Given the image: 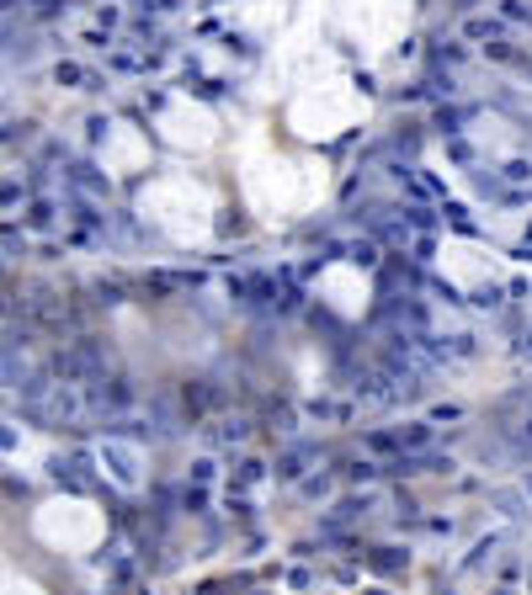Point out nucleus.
Segmentation results:
<instances>
[{"instance_id": "obj_1", "label": "nucleus", "mask_w": 532, "mask_h": 595, "mask_svg": "<svg viewBox=\"0 0 532 595\" xmlns=\"http://www.w3.org/2000/svg\"><path fill=\"white\" fill-rule=\"evenodd\" d=\"M102 462H107V473L118 478V484H123V489H139V452H133V447H118V441H107L102 447Z\"/></svg>"}, {"instance_id": "obj_2", "label": "nucleus", "mask_w": 532, "mask_h": 595, "mask_svg": "<svg viewBox=\"0 0 532 595\" xmlns=\"http://www.w3.org/2000/svg\"><path fill=\"white\" fill-rule=\"evenodd\" d=\"M490 505H495V510H506V516H527V495H516V489H495Z\"/></svg>"}, {"instance_id": "obj_3", "label": "nucleus", "mask_w": 532, "mask_h": 595, "mask_svg": "<svg viewBox=\"0 0 532 595\" xmlns=\"http://www.w3.org/2000/svg\"><path fill=\"white\" fill-rule=\"evenodd\" d=\"M309 457H314V447H293V452L282 457V462H277V478H298L304 473V462Z\"/></svg>"}, {"instance_id": "obj_4", "label": "nucleus", "mask_w": 532, "mask_h": 595, "mask_svg": "<svg viewBox=\"0 0 532 595\" xmlns=\"http://www.w3.org/2000/svg\"><path fill=\"white\" fill-rule=\"evenodd\" d=\"M351 260H357V266H378V245H373V239H357V245H351Z\"/></svg>"}, {"instance_id": "obj_5", "label": "nucleus", "mask_w": 532, "mask_h": 595, "mask_svg": "<svg viewBox=\"0 0 532 595\" xmlns=\"http://www.w3.org/2000/svg\"><path fill=\"white\" fill-rule=\"evenodd\" d=\"M431 441V425H410V431H399V447H426Z\"/></svg>"}, {"instance_id": "obj_6", "label": "nucleus", "mask_w": 532, "mask_h": 595, "mask_svg": "<svg viewBox=\"0 0 532 595\" xmlns=\"http://www.w3.org/2000/svg\"><path fill=\"white\" fill-rule=\"evenodd\" d=\"M463 117H469V112H458V106L447 112V106H442V112H436V128H442V133H458V122H463Z\"/></svg>"}, {"instance_id": "obj_7", "label": "nucleus", "mask_w": 532, "mask_h": 595, "mask_svg": "<svg viewBox=\"0 0 532 595\" xmlns=\"http://www.w3.org/2000/svg\"><path fill=\"white\" fill-rule=\"evenodd\" d=\"M469 38H500V21H469Z\"/></svg>"}, {"instance_id": "obj_8", "label": "nucleus", "mask_w": 532, "mask_h": 595, "mask_svg": "<svg viewBox=\"0 0 532 595\" xmlns=\"http://www.w3.org/2000/svg\"><path fill=\"white\" fill-rule=\"evenodd\" d=\"M261 468H266V462H256V457H245V462H240V484H256V478H261Z\"/></svg>"}, {"instance_id": "obj_9", "label": "nucleus", "mask_w": 532, "mask_h": 595, "mask_svg": "<svg viewBox=\"0 0 532 595\" xmlns=\"http://www.w3.org/2000/svg\"><path fill=\"white\" fill-rule=\"evenodd\" d=\"M527 176H532L527 159H511V165H506V181H527Z\"/></svg>"}, {"instance_id": "obj_10", "label": "nucleus", "mask_w": 532, "mask_h": 595, "mask_svg": "<svg viewBox=\"0 0 532 595\" xmlns=\"http://www.w3.org/2000/svg\"><path fill=\"white\" fill-rule=\"evenodd\" d=\"M378 569H399V558H394V548H378V558H373Z\"/></svg>"}, {"instance_id": "obj_11", "label": "nucleus", "mask_w": 532, "mask_h": 595, "mask_svg": "<svg viewBox=\"0 0 532 595\" xmlns=\"http://www.w3.org/2000/svg\"><path fill=\"white\" fill-rule=\"evenodd\" d=\"M516 357H522V361H532V330H527L522 340H516Z\"/></svg>"}, {"instance_id": "obj_12", "label": "nucleus", "mask_w": 532, "mask_h": 595, "mask_svg": "<svg viewBox=\"0 0 532 595\" xmlns=\"http://www.w3.org/2000/svg\"><path fill=\"white\" fill-rule=\"evenodd\" d=\"M5 377H11V357H5V351H0V383H5Z\"/></svg>"}, {"instance_id": "obj_13", "label": "nucleus", "mask_w": 532, "mask_h": 595, "mask_svg": "<svg viewBox=\"0 0 532 595\" xmlns=\"http://www.w3.org/2000/svg\"><path fill=\"white\" fill-rule=\"evenodd\" d=\"M495 595H516V590H495Z\"/></svg>"}, {"instance_id": "obj_14", "label": "nucleus", "mask_w": 532, "mask_h": 595, "mask_svg": "<svg viewBox=\"0 0 532 595\" xmlns=\"http://www.w3.org/2000/svg\"><path fill=\"white\" fill-rule=\"evenodd\" d=\"M527 499H532V478H527Z\"/></svg>"}]
</instances>
